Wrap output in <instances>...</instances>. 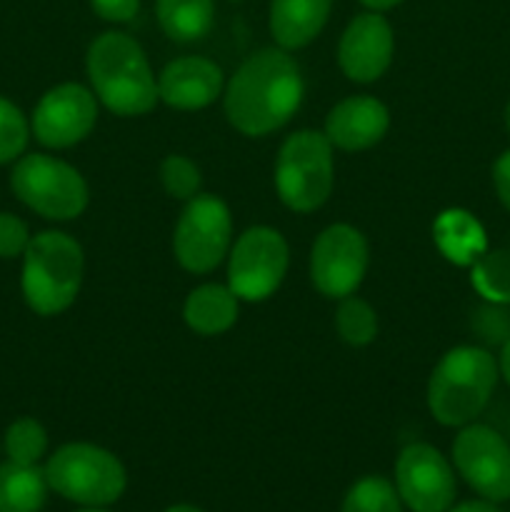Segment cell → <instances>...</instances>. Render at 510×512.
Returning a JSON list of instances; mask_svg holds the SVG:
<instances>
[{"label":"cell","mask_w":510,"mask_h":512,"mask_svg":"<svg viewBox=\"0 0 510 512\" xmlns=\"http://www.w3.org/2000/svg\"><path fill=\"white\" fill-rule=\"evenodd\" d=\"M340 512H400V495L388 480L370 475L348 490Z\"/></svg>","instance_id":"obj_24"},{"label":"cell","mask_w":510,"mask_h":512,"mask_svg":"<svg viewBox=\"0 0 510 512\" xmlns=\"http://www.w3.org/2000/svg\"><path fill=\"white\" fill-rule=\"evenodd\" d=\"M45 480L65 500L78 505H110L123 495L125 468L113 453L90 443H68L50 455Z\"/></svg>","instance_id":"obj_6"},{"label":"cell","mask_w":510,"mask_h":512,"mask_svg":"<svg viewBox=\"0 0 510 512\" xmlns=\"http://www.w3.org/2000/svg\"><path fill=\"white\" fill-rule=\"evenodd\" d=\"M448 512H500V510L495 508V503H490V500H470V503L455 505V508H450Z\"/></svg>","instance_id":"obj_31"},{"label":"cell","mask_w":510,"mask_h":512,"mask_svg":"<svg viewBox=\"0 0 510 512\" xmlns=\"http://www.w3.org/2000/svg\"><path fill=\"white\" fill-rule=\"evenodd\" d=\"M498 370H500V375H503V378H505V383L510 385V340H505L503 350H500Z\"/></svg>","instance_id":"obj_32"},{"label":"cell","mask_w":510,"mask_h":512,"mask_svg":"<svg viewBox=\"0 0 510 512\" xmlns=\"http://www.w3.org/2000/svg\"><path fill=\"white\" fill-rule=\"evenodd\" d=\"M303 75L283 48L250 55L225 88V115L243 135L258 138L288 123L303 103Z\"/></svg>","instance_id":"obj_1"},{"label":"cell","mask_w":510,"mask_h":512,"mask_svg":"<svg viewBox=\"0 0 510 512\" xmlns=\"http://www.w3.org/2000/svg\"><path fill=\"white\" fill-rule=\"evenodd\" d=\"M388 128V108L370 95H353V98L340 100L325 118V138L330 140V145L348 153L378 145Z\"/></svg>","instance_id":"obj_15"},{"label":"cell","mask_w":510,"mask_h":512,"mask_svg":"<svg viewBox=\"0 0 510 512\" xmlns=\"http://www.w3.org/2000/svg\"><path fill=\"white\" fill-rule=\"evenodd\" d=\"M433 238L440 253L455 265H475L488 250L485 230L468 210H445L433 225Z\"/></svg>","instance_id":"obj_19"},{"label":"cell","mask_w":510,"mask_h":512,"mask_svg":"<svg viewBox=\"0 0 510 512\" xmlns=\"http://www.w3.org/2000/svg\"><path fill=\"white\" fill-rule=\"evenodd\" d=\"M368 270V240L345 223L328 225L310 253V280L325 298H348Z\"/></svg>","instance_id":"obj_10"},{"label":"cell","mask_w":510,"mask_h":512,"mask_svg":"<svg viewBox=\"0 0 510 512\" xmlns=\"http://www.w3.org/2000/svg\"><path fill=\"white\" fill-rule=\"evenodd\" d=\"M98 123L95 95L80 83H60L38 100L33 135L45 148H70L88 138Z\"/></svg>","instance_id":"obj_13"},{"label":"cell","mask_w":510,"mask_h":512,"mask_svg":"<svg viewBox=\"0 0 510 512\" xmlns=\"http://www.w3.org/2000/svg\"><path fill=\"white\" fill-rule=\"evenodd\" d=\"M498 378V360L488 350L475 345L448 350L428 380L430 415L445 428L473 423L490 403Z\"/></svg>","instance_id":"obj_3"},{"label":"cell","mask_w":510,"mask_h":512,"mask_svg":"<svg viewBox=\"0 0 510 512\" xmlns=\"http://www.w3.org/2000/svg\"><path fill=\"white\" fill-rule=\"evenodd\" d=\"M88 78L100 103L115 115H145L160 100L158 80L138 40L108 30L88 48Z\"/></svg>","instance_id":"obj_2"},{"label":"cell","mask_w":510,"mask_h":512,"mask_svg":"<svg viewBox=\"0 0 510 512\" xmlns=\"http://www.w3.org/2000/svg\"><path fill=\"white\" fill-rule=\"evenodd\" d=\"M493 185L495 193H498L500 203L505 205V210L510 213V150H505L493 165Z\"/></svg>","instance_id":"obj_30"},{"label":"cell","mask_w":510,"mask_h":512,"mask_svg":"<svg viewBox=\"0 0 510 512\" xmlns=\"http://www.w3.org/2000/svg\"><path fill=\"white\" fill-rule=\"evenodd\" d=\"M95 13L105 20H115V23H128L135 18L140 8V0H90Z\"/></svg>","instance_id":"obj_29"},{"label":"cell","mask_w":510,"mask_h":512,"mask_svg":"<svg viewBox=\"0 0 510 512\" xmlns=\"http://www.w3.org/2000/svg\"><path fill=\"white\" fill-rule=\"evenodd\" d=\"M45 450H48V433L38 420L20 418L5 433V453L13 463L38 465Z\"/></svg>","instance_id":"obj_25"},{"label":"cell","mask_w":510,"mask_h":512,"mask_svg":"<svg viewBox=\"0 0 510 512\" xmlns=\"http://www.w3.org/2000/svg\"><path fill=\"white\" fill-rule=\"evenodd\" d=\"M155 15L175 43H193L205 38L213 28L215 3L213 0H155Z\"/></svg>","instance_id":"obj_20"},{"label":"cell","mask_w":510,"mask_h":512,"mask_svg":"<svg viewBox=\"0 0 510 512\" xmlns=\"http://www.w3.org/2000/svg\"><path fill=\"white\" fill-rule=\"evenodd\" d=\"M183 318L198 335L225 333L238 320V295L218 283L200 285L185 300Z\"/></svg>","instance_id":"obj_18"},{"label":"cell","mask_w":510,"mask_h":512,"mask_svg":"<svg viewBox=\"0 0 510 512\" xmlns=\"http://www.w3.org/2000/svg\"><path fill=\"white\" fill-rule=\"evenodd\" d=\"M505 128H508V133H510V100H508V105H505Z\"/></svg>","instance_id":"obj_35"},{"label":"cell","mask_w":510,"mask_h":512,"mask_svg":"<svg viewBox=\"0 0 510 512\" xmlns=\"http://www.w3.org/2000/svg\"><path fill=\"white\" fill-rule=\"evenodd\" d=\"M453 463L483 500H510V445L498 430L488 425H463L455 435Z\"/></svg>","instance_id":"obj_11"},{"label":"cell","mask_w":510,"mask_h":512,"mask_svg":"<svg viewBox=\"0 0 510 512\" xmlns=\"http://www.w3.org/2000/svg\"><path fill=\"white\" fill-rule=\"evenodd\" d=\"M288 243L283 235L265 225L248 228L230 250L228 288L238 300L260 303L270 298L288 273Z\"/></svg>","instance_id":"obj_9"},{"label":"cell","mask_w":510,"mask_h":512,"mask_svg":"<svg viewBox=\"0 0 510 512\" xmlns=\"http://www.w3.org/2000/svg\"><path fill=\"white\" fill-rule=\"evenodd\" d=\"M10 188L23 205L48 220H73L88 208V183L73 165L43 153L18 158Z\"/></svg>","instance_id":"obj_7"},{"label":"cell","mask_w":510,"mask_h":512,"mask_svg":"<svg viewBox=\"0 0 510 512\" xmlns=\"http://www.w3.org/2000/svg\"><path fill=\"white\" fill-rule=\"evenodd\" d=\"M333 0H270V33L283 50H298L320 35Z\"/></svg>","instance_id":"obj_17"},{"label":"cell","mask_w":510,"mask_h":512,"mask_svg":"<svg viewBox=\"0 0 510 512\" xmlns=\"http://www.w3.org/2000/svg\"><path fill=\"white\" fill-rule=\"evenodd\" d=\"M333 145L318 130H298L283 143L275 163V190L295 213H313L333 193Z\"/></svg>","instance_id":"obj_5"},{"label":"cell","mask_w":510,"mask_h":512,"mask_svg":"<svg viewBox=\"0 0 510 512\" xmlns=\"http://www.w3.org/2000/svg\"><path fill=\"white\" fill-rule=\"evenodd\" d=\"M28 120L20 108L0 95V165L20 158L28 145Z\"/></svg>","instance_id":"obj_27"},{"label":"cell","mask_w":510,"mask_h":512,"mask_svg":"<svg viewBox=\"0 0 510 512\" xmlns=\"http://www.w3.org/2000/svg\"><path fill=\"white\" fill-rule=\"evenodd\" d=\"M30 243L28 225L13 213H0V258H18Z\"/></svg>","instance_id":"obj_28"},{"label":"cell","mask_w":510,"mask_h":512,"mask_svg":"<svg viewBox=\"0 0 510 512\" xmlns=\"http://www.w3.org/2000/svg\"><path fill=\"white\" fill-rule=\"evenodd\" d=\"M335 328L345 343L353 345V348H363V345L373 343L375 335H378V315L363 298L348 295V298H340Z\"/></svg>","instance_id":"obj_22"},{"label":"cell","mask_w":510,"mask_h":512,"mask_svg":"<svg viewBox=\"0 0 510 512\" xmlns=\"http://www.w3.org/2000/svg\"><path fill=\"white\" fill-rule=\"evenodd\" d=\"M83 268V248L70 235L45 230L30 238L23 253V278H20L25 303L43 318L60 315L78 298Z\"/></svg>","instance_id":"obj_4"},{"label":"cell","mask_w":510,"mask_h":512,"mask_svg":"<svg viewBox=\"0 0 510 512\" xmlns=\"http://www.w3.org/2000/svg\"><path fill=\"white\" fill-rule=\"evenodd\" d=\"M230 235L233 220L228 205L215 195H195L175 223V258L188 273H210L228 255Z\"/></svg>","instance_id":"obj_8"},{"label":"cell","mask_w":510,"mask_h":512,"mask_svg":"<svg viewBox=\"0 0 510 512\" xmlns=\"http://www.w3.org/2000/svg\"><path fill=\"white\" fill-rule=\"evenodd\" d=\"M473 285L483 298L510 303V248L485 250L473 265Z\"/></svg>","instance_id":"obj_23"},{"label":"cell","mask_w":510,"mask_h":512,"mask_svg":"<svg viewBox=\"0 0 510 512\" xmlns=\"http://www.w3.org/2000/svg\"><path fill=\"white\" fill-rule=\"evenodd\" d=\"M80 512H105V510H98V508H90V510H80Z\"/></svg>","instance_id":"obj_36"},{"label":"cell","mask_w":510,"mask_h":512,"mask_svg":"<svg viewBox=\"0 0 510 512\" xmlns=\"http://www.w3.org/2000/svg\"><path fill=\"white\" fill-rule=\"evenodd\" d=\"M165 512H203V510L195 508V505H173V508H168Z\"/></svg>","instance_id":"obj_34"},{"label":"cell","mask_w":510,"mask_h":512,"mask_svg":"<svg viewBox=\"0 0 510 512\" xmlns=\"http://www.w3.org/2000/svg\"><path fill=\"white\" fill-rule=\"evenodd\" d=\"M360 3L365 5V8L375 10V13H380V10H390L395 8V5H400L403 0H360Z\"/></svg>","instance_id":"obj_33"},{"label":"cell","mask_w":510,"mask_h":512,"mask_svg":"<svg viewBox=\"0 0 510 512\" xmlns=\"http://www.w3.org/2000/svg\"><path fill=\"white\" fill-rule=\"evenodd\" d=\"M200 170L185 155H168L160 163V183H163L165 193L175 200H190L198 195L200 190Z\"/></svg>","instance_id":"obj_26"},{"label":"cell","mask_w":510,"mask_h":512,"mask_svg":"<svg viewBox=\"0 0 510 512\" xmlns=\"http://www.w3.org/2000/svg\"><path fill=\"white\" fill-rule=\"evenodd\" d=\"M45 470L8 460L0 465V512H38L48 495Z\"/></svg>","instance_id":"obj_21"},{"label":"cell","mask_w":510,"mask_h":512,"mask_svg":"<svg viewBox=\"0 0 510 512\" xmlns=\"http://www.w3.org/2000/svg\"><path fill=\"white\" fill-rule=\"evenodd\" d=\"M393 28L380 13L355 15L345 28L338 45L340 70L355 83H373L393 60Z\"/></svg>","instance_id":"obj_14"},{"label":"cell","mask_w":510,"mask_h":512,"mask_svg":"<svg viewBox=\"0 0 510 512\" xmlns=\"http://www.w3.org/2000/svg\"><path fill=\"white\" fill-rule=\"evenodd\" d=\"M223 90V70L213 60L188 55L165 65L158 75V95L178 110H200Z\"/></svg>","instance_id":"obj_16"},{"label":"cell","mask_w":510,"mask_h":512,"mask_svg":"<svg viewBox=\"0 0 510 512\" xmlns=\"http://www.w3.org/2000/svg\"><path fill=\"white\" fill-rule=\"evenodd\" d=\"M395 490L413 512H448L458 493L453 468L428 443H413L398 455Z\"/></svg>","instance_id":"obj_12"}]
</instances>
